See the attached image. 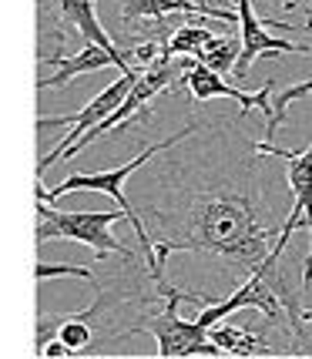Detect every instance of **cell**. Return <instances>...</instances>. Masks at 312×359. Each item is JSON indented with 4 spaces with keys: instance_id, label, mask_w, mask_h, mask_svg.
<instances>
[{
    "instance_id": "cell-1",
    "label": "cell",
    "mask_w": 312,
    "mask_h": 359,
    "mask_svg": "<svg viewBox=\"0 0 312 359\" xmlns=\"http://www.w3.org/2000/svg\"><path fill=\"white\" fill-rule=\"evenodd\" d=\"M212 125V135H215ZM215 155L208 144H195V151L168 158L158 165V178L168 182L165 205L151 208L158 238H151L148 276L165 282V262L172 252H202L235 276H252L269 259V252L282 235L276 202L266 188V155L252 144L242 151L229 138L215 135Z\"/></svg>"
},
{
    "instance_id": "cell-2",
    "label": "cell",
    "mask_w": 312,
    "mask_h": 359,
    "mask_svg": "<svg viewBox=\"0 0 312 359\" xmlns=\"http://www.w3.org/2000/svg\"><path fill=\"white\" fill-rule=\"evenodd\" d=\"M198 128H202V121H188L185 128H178V131H175V135H168L165 141L148 144V148H144L138 158L125 161L121 168H108V172H74V175H67V178H64L57 188H37V202L57 205V198L71 195V191H101V195H111V198L118 202V208L125 212V219L131 222V229H135V235H138L141 259L148 262V255H151V235H148V229H144V222H141V215H138V208H135V205H131V198L125 195V182H128V175H135L141 165H144V161H151L155 155L172 151L178 141H185L188 135H195Z\"/></svg>"
},
{
    "instance_id": "cell-3",
    "label": "cell",
    "mask_w": 312,
    "mask_h": 359,
    "mask_svg": "<svg viewBox=\"0 0 312 359\" xmlns=\"http://www.w3.org/2000/svg\"><path fill=\"white\" fill-rule=\"evenodd\" d=\"M219 296H208V292H191V289H168L165 302L135 319V326H128L125 332H118L114 339H125V336H135V332H148L155 336L158 343V359H188V356H222V349L212 339H208V329L198 326V323H185L178 316V306L182 302H212ZM111 339V343H114Z\"/></svg>"
},
{
    "instance_id": "cell-4",
    "label": "cell",
    "mask_w": 312,
    "mask_h": 359,
    "mask_svg": "<svg viewBox=\"0 0 312 359\" xmlns=\"http://www.w3.org/2000/svg\"><path fill=\"white\" fill-rule=\"evenodd\" d=\"M121 219H125L121 208L118 212H57L50 202H41L37 205V245H44L50 238H71L81 245H91L97 259H108V255L135 259V252L111 235V225Z\"/></svg>"
},
{
    "instance_id": "cell-5",
    "label": "cell",
    "mask_w": 312,
    "mask_h": 359,
    "mask_svg": "<svg viewBox=\"0 0 312 359\" xmlns=\"http://www.w3.org/2000/svg\"><path fill=\"white\" fill-rule=\"evenodd\" d=\"M135 81H138V71H131V74H121V78L114 81V84H108V88L97 94V97H94V101H91V104H88L84 111H78V114L41 118V121H37V128H41V131H47V128H71V131H67V135H64V138L57 141V144H54V148H50L44 158H41V165H37V175H44L50 165H57V161H61V155L67 151V148H71V144H74V141L81 138V135H88V131H91L97 121H104L111 111H114L118 104H121V101H125V94L135 88Z\"/></svg>"
},
{
    "instance_id": "cell-6",
    "label": "cell",
    "mask_w": 312,
    "mask_h": 359,
    "mask_svg": "<svg viewBox=\"0 0 312 359\" xmlns=\"http://www.w3.org/2000/svg\"><path fill=\"white\" fill-rule=\"evenodd\" d=\"M255 151L285 161L289 195H292L289 215H302V222L309 225V235H312V144L306 151H289V148H279L272 141H255ZM309 285H312V249L302 259V289H309Z\"/></svg>"
},
{
    "instance_id": "cell-7",
    "label": "cell",
    "mask_w": 312,
    "mask_h": 359,
    "mask_svg": "<svg viewBox=\"0 0 312 359\" xmlns=\"http://www.w3.org/2000/svg\"><path fill=\"white\" fill-rule=\"evenodd\" d=\"M235 14H238V61H235L232 74L235 81H245L252 71L255 57H262L266 50L272 54H312V44H292L285 37H272L262 24V17L252 11V0H235Z\"/></svg>"
},
{
    "instance_id": "cell-8",
    "label": "cell",
    "mask_w": 312,
    "mask_h": 359,
    "mask_svg": "<svg viewBox=\"0 0 312 359\" xmlns=\"http://www.w3.org/2000/svg\"><path fill=\"white\" fill-rule=\"evenodd\" d=\"M178 84H188V91H191V101L195 104H202V101H208V97H232V101H238L242 104V114L252 108H259L262 114H269V104H272V91L279 88V81H269V84H262L255 94L242 91V88H232V84H225L222 81V74H215V71H208L205 64H198L195 57L188 61L185 74H182V81Z\"/></svg>"
},
{
    "instance_id": "cell-9",
    "label": "cell",
    "mask_w": 312,
    "mask_h": 359,
    "mask_svg": "<svg viewBox=\"0 0 312 359\" xmlns=\"http://www.w3.org/2000/svg\"><path fill=\"white\" fill-rule=\"evenodd\" d=\"M50 67H54L50 74H41V81H37V91L64 88L67 81H74L78 74H91V71H101V67H118L121 74H131V71H135L125 57H114V54H108L104 47H94V44H84L78 54H67V57H61V61L50 64ZM138 74H141V71H138Z\"/></svg>"
},
{
    "instance_id": "cell-10",
    "label": "cell",
    "mask_w": 312,
    "mask_h": 359,
    "mask_svg": "<svg viewBox=\"0 0 312 359\" xmlns=\"http://www.w3.org/2000/svg\"><path fill=\"white\" fill-rule=\"evenodd\" d=\"M57 7H61V17L78 31V37L84 44L104 47V50L114 54V57H125V50L111 41L108 31H104L101 20H97V0H57Z\"/></svg>"
},
{
    "instance_id": "cell-11",
    "label": "cell",
    "mask_w": 312,
    "mask_h": 359,
    "mask_svg": "<svg viewBox=\"0 0 312 359\" xmlns=\"http://www.w3.org/2000/svg\"><path fill=\"white\" fill-rule=\"evenodd\" d=\"M208 339L219 346L225 356H272L276 346L262 332H252L245 326H212Z\"/></svg>"
},
{
    "instance_id": "cell-12",
    "label": "cell",
    "mask_w": 312,
    "mask_h": 359,
    "mask_svg": "<svg viewBox=\"0 0 312 359\" xmlns=\"http://www.w3.org/2000/svg\"><path fill=\"white\" fill-rule=\"evenodd\" d=\"M121 4V20L131 24L135 17H148L151 24H161L165 17L185 14L188 20H198V14L188 7L185 0H118Z\"/></svg>"
},
{
    "instance_id": "cell-13",
    "label": "cell",
    "mask_w": 312,
    "mask_h": 359,
    "mask_svg": "<svg viewBox=\"0 0 312 359\" xmlns=\"http://www.w3.org/2000/svg\"><path fill=\"white\" fill-rule=\"evenodd\" d=\"M212 37H215V31H208L205 24L185 20V24H178V27L165 37L161 50H165L168 57H195V54H198V50H202Z\"/></svg>"
},
{
    "instance_id": "cell-14",
    "label": "cell",
    "mask_w": 312,
    "mask_h": 359,
    "mask_svg": "<svg viewBox=\"0 0 312 359\" xmlns=\"http://www.w3.org/2000/svg\"><path fill=\"white\" fill-rule=\"evenodd\" d=\"M195 61L205 64L208 71H215V74H229L238 61V41L235 37H212L208 44L195 54Z\"/></svg>"
},
{
    "instance_id": "cell-15",
    "label": "cell",
    "mask_w": 312,
    "mask_h": 359,
    "mask_svg": "<svg viewBox=\"0 0 312 359\" xmlns=\"http://www.w3.org/2000/svg\"><path fill=\"white\" fill-rule=\"evenodd\" d=\"M57 339H61L71 356L84 353L91 346V323L84 319V313H61V326H57Z\"/></svg>"
},
{
    "instance_id": "cell-16",
    "label": "cell",
    "mask_w": 312,
    "mask_h": 359,
    "mask_svg": "<svg viewBox=\"0 0 312 359\" xmlns=\"http://www.w3.org/2000/svg\"><path fill=\"white\" fill-rule=\"evenodd\" d=\"M185 4L202 17V20H222V24H235V27H238L235 0H185Z\"/></svg>"
},
{
    "instance_id": "cell-17",
    "label": "cell",
    "mask_w": 312,
    "mask_h": 359,
    "mask_svg": "<svg viewBox=\"0 0 312 359\" xmlns=\"http://www.w3.org/2000/svg\"><path fill=\"white\" fill-rule=\"evenodd\" d=\"M34 276H37L41 282H47V279H64V276H71V279H84V282H94V269H91V266H50V262H37Z\"/></svg>"
},
{
    "instance_id": "cell-18",
    "label": "cell",
    "mask_w": 312,
    "mask_h": 359,
    "mask_svg": "<svg viewBox=\"0 0 312 359\" xmlns=\"http://www.w3.org/2000/svg\"><path fill=\"white\" fill-rule=\"evenodd\" d=\"M37 356H47V359H64V356H71V349H67V346H64L61 339L54 336V339H50V343H47L44 349L37 353Z\"/></svg>"
},
{
    "instance_id": "cell-19",
    "label": "cell",
    "mask_w": 312,
    "mask_h": 359,
    "mask_svg": "<svg viewBox=\"0 0 312 359\" xmlns=\"http://www.w3.org/2000/svg\"><path fill=\"white\" fill-rule=\"evenodd\" d=\"M309 11H312V4H309Z\"/></svg>"
}]
</instances>
